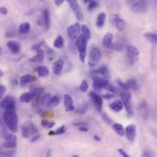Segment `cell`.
<instances>
[{
    "instance_id": "20",
    "label": "cell",
    "mask_w": 157,
    "mask_h": 157,
    "mask_svg": "<svg viewBox=\"0 0 157 157\" xmlns=\"http://www.w3.org/2000/svg\"><path fill=\"white\" fill-rule=\"evenodd\" d=\"M64 67V61L61 59H59L57 61H56L52 66V70L54 75H60Z\"/></svg>"
},
{
    "instance_id": "40",
    "label": "cell",
    "mask_w": 157,
    "mask_h": 157,
    "mask_svg": "<svg viewBox=\"0 0 157 157\" xmlns=\"http://www.w3.org/2000/svg\"><path fill=\"white\" fill-rule=\"evenodd\" d=\"M102 118L103 121L108 125H111L113 123L112 121L109 118V117L107 115V114L105 112H102Z\"/></svg>"
},
{
    "instance_id": "50",
    "label": "cell",
    "mask_w": 157,
    "mask_h": 157,
    "mask_svg": "<svg viewBox=\"0 0 157 157\" xmlns=\"http://www.w3.org/2000/svg\"><path fill=\"white\" fill-rule=\"evenodd\" d=\"M150 133L154 136V138L157 140V130L152 127L149 128Z\"/></svg>"
},
{
    "instance_id": "29",
    "label": "cell",
    "mask_w": 157,
    "mask_h": 157,
    "mask_svg": "<svg viewBox=\"0 0 157 157\" xmlns=\"http://www.w3.org/2000/svg\"><path fill=\"white\" fill-rule=\"evenodd\" d=\"M112 39H113V35L110 33H106L103 39V42L104 45L108 49L111 48V45H112Z\"/></svg>"
},
{
    "instance_id": "27",
    "label": "cell",
    "mask_w": 157,
    "mask_h": 157,
    "mask_svg": "<svg viewBox=\"0 0 157 157\" xmlns=\"http://www.w3.org/2000/svg\"><path fill=\"white\" fill-rule=\"evenodd\" d=\"M31 30V25L28 22H25L19 26L18 32L19 34L25 35L28 34Z\"/></svg>"
},
{
    "instance_id": "60",
    "label": "cell",
    "mask_w": 157,
    "mask_h": 157,
    "mask_svg": "<svg viewBox=\"0 0 157 157\" xmlns=\"http://www.w3.org/2000/svg\"><path fill=\"white\" fill-rule=\"evenodd\" d=\"M89 65L90 67H95V63H93V62H92V61H90L89 62Z\"/></svg>"
},
{
    "instance_id": "18",
    "label": "cell",
    "mask_w": 157,
    "mask_h": 157,
    "mask_svg": "<svg viewBox=\"0 0 157 157\" xmlns=\"http://www.w3.org/2000/svg\"><path fill=\"white\" fill-rule=\"evenodd\" d=\"M37 78L35 76L30 74H26L20 77V83L21 86H25L27 84L35 82L37 81Z\"/></svg>"
},
{
    "instance_id": "44",
    "label": "cell",
    "mask_w": 157,
    "mask_h": 157,
    "mask_svg": "<svg viewBox=\"0 0 157 157\" xmlns=\"http://www.w3.org/2000/svg\"><path fill=\"white\" fill-rule=\"evenodd\" d=\"M66 132V127L64 125H62L59 128H57L55 131H54V135L57 134H62Z\"/></svg>"
},
{
    "instance_id": "30",
    "label": "cell",
    "mask_w": 157,
    "mask_h": 157,
    "mask_svg": "<svg viewBox=\"0 0 157 157\" xmlns=\"http://www.w3.org/2000/svg\"><path fill=\"white\" fill-rule=\"evenodd\" d=\"M34 71L40 77H45L48 75L49 70L46 66H38L34 69Z\"/></svg>"
},
{
    "instance_id": "25",
    "label": "cell",
    "mask_w": 157,
    "mask_h": 157,
    "mask_svg": "<svg viewBox=\"0 0 157 157\" xmlns=\"http://www.w3.org/2000/svg\"><path fill=\"white\" fill-rule=\"evenodd\" d=\"M109 107L114 111L119 112L122 110V109L124 108V103H123L122 101L117 100H115V101L113 102L112 103H111L109 105Z\"/></svg>"
},
{
    "instance_id": "63",
    "label": "cell",
    "mask_w": 157,
    "mask_h": 157,
    "mask_svg": "<svg viewBox=\"0 0 157 157\" xmlns=\"http://www.w3.org/2000/svg\"><path fill=\"white\" fill-rule=\"evenodd\" d=\"M72 156H73V157H78V156H78V155H73Z\"/></svg>"
},
{
    "instance_id": "26",
    "label": "cell",
    "mask_w": 157,
    "mask_h": 157,
    "mask_svg": "<svg viewBox=\"0 0 157 157\" xmlns=\"http://www.w3.org/2000/svg\"><path fill=\"white\" fill-rule=\"evenodd\" d=\"M60 102V97L57 95H54L50 97L47 103V106L49 108H53L57 106Z\"/></svg>"
},
{
    "instance_id": "56",
    "label": "cell",
    "mask_w": 157,
    "mask_h": 157,
    "mask_svg": "<svg viewBox=\"0 0 157 157\" xmlns=\"http://www.w3.org/2000/svg\"><path fill=\"white\" fill-rule=\"evenodd\" d=\"M79 130L80 131H82V132H87L88 131V127H79Z\"/></svg>"
},
{
    "instance_id": "14",
    "label": "cell",
    "mask_w": 157,
    "mask_h": 157,
    "mask_svg": "<svg viewBox=\"0 0 157 157\" xmlns=\"http://www.w3.org/2000/svg\"><path fill=\"white\" fill-rule=\"evenodd\" d=\"M137 109L140 112V114L142 116V117L144 119H147L149 115V111L148 109V105L146 101L141 102L138 106H137Z\"/></svg>"
},
{
    "instance_id": "59",
    "label": "cell",
    "mask_w": 157,
    "mask_h": 157,
    "mask_svg": "<svg viewBox=\"0 0 157 157\" xmlns=\"http://www.w3.org/2000/svg\"><path fill=\"white\" fill-rule=\"evenodd\" d=\"M143 156H151V155L149 153L148 151H144V153L142 154Z\"/></svg>"
},
{
    "instance_id": "45",
    "label": "cell",
    "mask_w": 157,
    "mask_h": 157,
    "mask_svg": "<svg viewBox=\"0 0 157 157\" xmlns=\"http://www.w3.org/2000/svg\"><path fill=\"white\" fill-rule=\"evenodd\" d=\"M106 89L108 90L109 92L113 93V94H117V91H118V90H117V88L116 87H115L114 86L110 85V84L108 86V87L106 88Z\"/></svg>"
},
{
    "instance_id": "47",
    "label": "cell",
    "mask_w": 157,
    "mask_h": 157,
    "mask_svg": "<svg viewBox=\"0 0 157 157\" xmlns=\"http://www.w3.org/2000/svg\"><path fill=\"white\" fill-rule=\"evenodd\" d=\"M44 44V41H42V42H41L40 43H38V44H34L32 48H31V50H33V51H37L38 50V49L41 48V47L42 46V45Z\"/></svg>"
},
{
    "instance_id": "17",
    "label": "cell",
    "mask_w": 157,
    "mask_h": 157,
    "mask_svg": "<svg viewBox=\"0 0 157 157\" xmlns=\"http://www.w3.org/2000/svg\"><path fill=\"white\" fill-rule=\"evenodd\" d=\"M102 56V53L99 48L94 47L91 49L89 53V57L91 59V61L97 63L100 60Z\"/></svg>"
},
{
    "instance_id": "10",
    "label": "cell",
    "mask_w": 157,
    "mask_h": 157,
    "mask_svg": "<svg viewBox=\"0 0 157 157\" xmlns=\"http://www.w3.org/2000/svg\"><path fill=\"white\" fill-rule=\"evenodd\" d=\"M127 54L130 64H133L138 60L140 51L135 47L130 45L127 48Z\"/></svg>"
},
{
    "instance_id": "41",
    "label": "cell",
    "mask_w": 157,
    "mask_h": 157,
    "mask_svg": "<svg viewBox=\"0 0 157 157\" xmlns=\"http://www.w3.org/2000/svg\"><path fill=\"white\" fill-rule=\"evenodd\" d=\"M89 88V85L87 80H84L82 81L80 86V89L82 92H86L88 90Z\"/></svg>"
},
{
    "instance_id": "2",
    "label": "cell",
    "mask_w": 157,
    "mask_h": 157,
    "mask_svg": "<svg viewBox=\"0 0 157 157\" xmlns=\"http://www.w3.org/2000/svg\"><path fill=\"white\" fill-rule=\"evenodd\" d=\"M87 44L88 40L82 34L76 38L75 45L78 52H79V57L82 63H85L87 51Z\"/></svg>"
},
{
    "instance_id": "11",
    "label": "cell",
    "mask_w": 157,
    "mask_h": 157,
    "mask_svg": "<svg viewBox=\"0 0 157 157\" xmlns=\"http://www.w3.org/2000/svg\"><path fill=\"white\" fill-rule=\"evenodd\" d=\"M82 31V26L79 23H76L67 28V34L72 40H75L78 37Z\"/></svg>"
},
{
    "instance_id": "39",
    "label": "cell",
    "mask_w": 157,
    "mask_h": 157,
    "mask_svg": "<svg viewBox=\"0 0 157 157\" xmlns=\"http://www.w3.org/2000/svg\"><path fill=\"white\" fill-rule=\"evenodd\" d=\"M124 48V45L122 43L120 42H117V43H113L111 47L110 50H115V51H121Z\"/></svg>"
},
{
    "instance_id": "6",
    "label": "cell",
    "mask_w": 157,
    "mask_h": 157,
    "mask_svg": "<svg viewBox=\"0 0 157 157\" xmlns=\"http://www.w3.org/2000/svg\"><path fill=\"white\" fill-rule=\"evenodd\" d=\"M38 130L35 125L31 122L25 123L22 127V136L25 138H28L33 134H36Z\"/></svg>"
},
{
    "instance_id": "4",
    "label": "cell",
    "mask_w": 157,
    "mask_h": 157,
    "mask_svg": "<svg viewBox=\"0 0 157 157\" xmlns=\"http://www.w3.org/2000/svg\"><path fill=\"white\" fill-rule=\"evenodd\" d=\"M121 97L124 105L127 111V113L130 115L133 114L132 107L131 105V94L128 90H125L121 94Z\"/></svg>"
},
{
    "instance_id": "46",
    "label": "cell",
    "mask_w": 157,
    "mask_h": 157,
    "mask_svg": "<svg viewBox=\"0 0 157 157\" xmlns=\"http://www.w3.org/2000/svg\"><path fill=\"white\" fill-rule=\"evenodd\" d=\"M15 36V31L12 29H10L7 31V32L5 34V37L8 38H11Z\"/></svg>"
},
{
    "instance_id": "62",
    "label": "cell",
    "mask_w": 157,
    "mask_h": 157,
    "mask_svg": "<svg viewBox=\"0 0 157 157\" xmlns=\"http://www.w3.org/2000/svg\"><path fill=\"white\" fill-rule=\"evenodd\" d=\"M3 76H4V72L1 70H0V76L2 77Z\"/></svg>"
},
{
    "instance_id": "55",
    "label": "cell",
    "mask_w": 157,
    "mask_h": 157,
    "mask_svg": "<svg viewBox=\"0 0 157 157\" xmlns=\"http://www.w3.org/2000/svg\"><path fill=\"white\" fill-rule=\"evenodd\" d=\"M0 12H1V14L3 15H7L8 11L6 8L5 7H2L1 9H0Z\"/></svg>"
},
{
    "instance_id": "48",
    "label": "cell",
    "mask_w": 157,
    "mask_h": 157,
    "mask_svg": "<svg viewBox=\"0 0 157 157\" xmlns=\"http://www.w3.org/2000/svg\"><path fill=\"white\" fill-rule=\"evenodd\" d=\"M6 91V89L3 85H0V98H1V99H3Z\"/></svg>"
},
{
    "instance_id": "32",
    "label": "cell",
    "mask_w": 157,
    "mask_h": 157,
    "mask_svg": "<svg viewBox=\"0 0 157 157\" xmlns=\"http://www.w3.org/2000/svg\"><path fill=\"white\" fill-rule=\"evenodd\" d=\"M144 36L152 44H157V34L148 32L144 34Z\"/></svg>"
},
{
    "instance_id": "52",
    "label": "cell",
    "mask_w": 157,
    "mask_h": 157,
    "mask_svg": "<svg viewBox=\"0 0 157 157\" xmlns=\"http://www.w3.org/2000/svg\"><path fill=\"white\" fill-rule=\"evenodd\" d=\"M40 137H41V135H40V134H37V135L34 136L33 137H32V138H31V143H35V142H36L39 138H40Z\"/></svg>"
},
{
    "instance_id": "36",
    "label": "cell",
    "mask_w": 157,
    "mask_h": 157,
    "mask_svg": "<svg viewBox=\"0 0 157 157\" xmlns=\"http://www.w3.org/2000/svg\"><path fill=\"white\" fill-rule=\"evenodd\" d=\"M82 35H83L87 40H89L91 38V31L88 26L86 25H82Z\"/></svg>"
},
{
    "instance_id": "23",
    "label": "cell",
    "mask_w": 157,
    "mask_h": 157,
    "mask_svg": "<svg viewBox=\"0 0 157 157\" xmlns=\"http://www.w3.org/2000/svg\"><path fill=\"white\" fill-rule=\"evenodd\" d=\"M35 99L34 94L32 92H27L22 94L20 97V100L22 103H28Z\"/></svg>"
},
{
    "instance_id": "33",
    "label": "cell",
    "mask_w": 157,
    "mask_h": 157,
    "mask_svg": "<svg viewBox=\"0 0 157 157\" xmlns=\"http://www.w3.org/2000/svg\"><path fill=\"white\" fill-rule=\"evenodd\" d=\"M112 128L121 137H123L125 134V131L124 130V127L120 124H114L112 125Z\"/></svg>"
},
{
    "instance_id": "12",
    "label": "cell",
    "mask_w": 157,
    "mask_h": 157,
    "mask_svg": "<svg viewBox=\"0 0 157 157\" xmlns=\"http://www.w3.org/2000/svg\"><path fill=\"white\" fill-rule=\"evenodd\" d=\"M6 141L3 144V146L8 149H14L16 147L17 144V137L14 134L8 133L5 136Z\"/></svg>"
},
{
    "instance_id": "38",
    "label": "cell",
    "mask_w": 157,
    "mask_h": 157,
    "mask_svg": "<svg viewBox=\"0 0 157 157\" xmlns=\"http://www.w3.org/2000/svg\"><path fill=\"white\" fill-rule=\"evenodd\" d=\"M41 125L44 128H51L56 125V122H48V121L44 119L41 121Z\"/></svg>"
},
{
    "instance_id": "57",
    "label": "cell",
    "mask_w": 157,
    "mask_h": 157,
    "mask_svg": "<svg viewBox=\"0 0 157 157\" xmlns=\"http://www.w3.org/2000/svg\"><path fill=\"white\" fill-rule=\"evenodd\" d=\"M94 140H95L96 141H97V142H100V141H102L101 138H100V137H99V136H97V135H94Z\"/></svg>"
},
{
    "instance_id": "13",
    "label": "cell",
    "mask_w": 157,
    "mask_h": 157,
    "mask_svg": "<svg viewBox=\"0 0 157 157\" xmlns=\"http://www.w3.org/2000/svg\"><path fill=\"white\" fill-rule=\"evenodd\" d=\"M89 96L91 98V100L94 103L96 109L99 112H102V107H103V99L102 98L98 95L96 92L91 91L89 93Z\"/></svg>"
},
{
    "instance_id": "24",
    "label": "cell",
    "mask_w": 157,
    "mask_h": 157,
    "mask_svg": "<svg viewBox=\"0 0 157 157\" xmlns=\"http://www.w3.org/2000/svg\"><path fill=\"white\" fill-rule=\"evenodd\" d=\"M124 89L125 90H132L136 91L138 89V85L135 80L130 79L127 82L124 83Z\"/></svg>"
},
{
    "instance_id": "53",
    "label": "cell",
    "mask_w": 157,
    "mask_h": 157,
    "mask_svg": "<svg viewBox=\"0 0 157 157\" xmlns=\"http://www.w3.org/2000/svg\"><path fill=\"white\" fill-rule=\"evenodd\" d=\"M73 125H75V126H77V127H84V126L88 127V124L86 123H85V122H77V123L73 124Z\"/></svg>"
},
{
    "instance_id": "42",
    "label": "cell",
    "mask_w": 157,
    "mask_h": 157,
    "mask_svg": "<svg viewBox=\"0 0 157 157\" xmlns=\"http://www.w3.org/2000/svg\"><path fill=\"white\" fill-rule=\"evenodd\" d=\"M98 6H99V4H98L96 2L92 0L91 2H90L89 3V5L88 6V9L90 11H92L94 9H95V8H97Z\"/></svg>"
},
{
    "instance_id": "5",
    "label": "cell",
    "mask_w": 157,
    "mask_h": 157,
    "mask_svg": "<svg viewBox=\"0 0 157 157\" xmlns=\"http://www.w3.org/2000/svg\"><path fill=\"white\" fill-rule=\"evenodd\" d=\"M1 107L5 111H15V100L12 95H7L1 102Z\"/></svg>"
},
{
    "instance_id": "37",
    "label": "cell",
    "mask_w": 157,
    "mask_h": 157,
    "mask_svg": "<svg viewBox=\"0 0 157 157\" xmlns=\"http://www.w3.org/2000/svg\"><path fill=\"white\" fill-rule=\"evenodd\" d=\"M88 109H89V105L87 103H85L82 104L78 108L76 112L80 114H83L88 111Z\"/></svg>"
},
{
    "instance_id": "22",
    "label": "cell",
    "mask_w": 157,
    "mask_h": 157,
    "mask_svg": "<svg viewBox=\"0 0 157 157\" xmlns=\"http://www.w3.org/2000/svg\"><path fill=\"white\" fill-rule=\"evenodd\" d=\"M36 53H37L36 55L30 58L29 61L32 63H42L44 61V59L45 57L44 51L41 48H40L36 51Z\"/></svg>"
},
{
    "instance_id": "1",
    "label": "cell",
    "mask_w": 157,
    "mask_h": 157,
    "mask_svg": "<svg viewBox=\"0 0 157 157\" xmlns=\"http://www.w3.org/2000/svg\"><path fill=\"white\" fill-rule=\"evenodd\" d=\"M3 119L11 132L16 133L18 131V115L15 111H5Z\"/></svg>"
},
{
    "instance_id": "15",
    "label": "cell",
    "mask_w": 157,
    "mask_h": 157,
    "mask_svg": "<svg viewBox=\"0 0 157 157\" xmlns=\"http://www.w3.org/2000/svg\"><path fill=\"white\" fill-rule=\"evenodd\" d=\"M125 134L127 139L131 142L133 143L136 138V127L134 125H130L126 127L125 128Z\"/></svg>"
},
{
    "instance_id": "7",
    "label": "cell",
    "mask_w": 157,
    "mask_h": 157,
    "mask_svg": "<svg viewBox=\"0 0 157 157\" xmlns=\"http://www.w3.org/2000/svg\"><path fill=\"white\" fill-rule=\"evenodd\" d=\"M92 87L96 91H100L102 89H106L109 85L108 79H106V78L103 77L94 76L92 78Z\"/></svg>"
},
{
    "instance_id": "43",
    "label": "cell",
    "mask_w": 157,
    "mask_h": 157,
    "mask_svg": "<svg viewBox=\"0 0 157 157\" xmlns=\"http://www.w3.org/2000/svg\"><path fill=\"white\" fill-rule=\"evenodd\" d=\"M15 150H7V151H2L1 152V155L6 156H13L15 155Z\"/></svg>"
},
{
    "instance_id": "31",
    "label": "cell",
    "mask_w": 157,
    "mask_h": 157,
    "mask_svg": "<svg viewBox=\"0 0 157 157\" xmlns=\"http://www.w3.org/2000/svg\"><path fill=\"white\" fill-rule=\"evenodd\" d=\"M42 20L45 24V27L48 30L50 27V12L48 9H45L43 12Z\"/></svg>"
},
{
    "instance_id": "49",
    "label": "cell",
    "mask_w": 157,
    "mask_h": 157,
    "mask_svg": "<svg viewBox=\"0 0 157 157\" xmlns=\"http://www.w3.org/2000/svg\"><path fill=\"white\" fill-rule=\"evenodd\" d=\"M114 97H115V95L112 94H109V93H107V94L103 95V98L106 100L112 99H113Z\"/></svg>"
},
{
    "instance_id": "21",
    "label": "cell",
    "mask_w": 157,
    "mask_h": 157,
    "mask_svg": "<svg viewBox=\"0 0 157 157\" xmlns=\"http://www.w3.org/2000/svg\"><path fill=\"white\" fill-rule=\"evenodd\" d=\"M91 74H97L102 76L103 78H106V79H109L111 78L110 73L108 70V68L105 66H103L100 67L99 69L95 70L91 72Z\"/></svg>"
},
{
    "instance_id": "58",
    "label": "cell",
    "mask_w": 157,
    "mask_h": 157,
    "mask_svg": "<svg viewBox=\"0 0 157 157\" xmlns=\"http://www.w3.org/2000/svg\"><path fill=\"white\" fill-rule=\"evenodd\" d=\"M138 1H140V0H128V4L131 6V5H132L133 4L135 3L136 2H138Z\"/></svg>"
},
{
    "instance_id": "28",
    "label": "cell",
    "mask_w": 157,
    "mask_h": 157,
    "mask_svg": "<svg viewBox=\"0 0 157 157\" xmlns=\"http://www.w3.org/2000/svg\"><path fill=\"white\" fill-rule=\"evenodd\" d=\"M106 20V14L105 12H101L98 15L96 19V26L97 28H101L104 26Z\"/></svg>"
},
{
    "instance_id": "54",
    "label": "cell",
    "mask_w": 157,
    "mask_h": 157,
    "mask_svg": "<svg viewBox=\"0 0 157 157\" xmlns=\"http://www.w3.org/2000/svg\"><path fill=\"white\" fill-rule=\"evenodd\" d=\"M65 0H54V4L56 6H61Z\"/></svg>"
},
{
    "instance_id": "61",
    "label": "cell",
    "mask_w": 157,
    "mask_h": 157,
    "mask_svg": "<svg viewBox=\"0 0 157 157\" xmlns=\"http://www.w3.org/2000/svg\"><path fill=\"white\" fill-rule=\"evenodd\" d=\"M83 2L85 3V4H86V3H89L90 2H91L92 0H83Z\"/></svg>"
},
{
    "instance_id": "16",
    "label": "cell",
    "mask_w": 157,
    "mask_h": 157,
    "mask_svg": "<svg viewBox=\"0 0 157 157\" xmlns=\"http://www.w3.org/2000/svg\"><path fill=\"white\" fill-rule=\"evenodd\" d=\"M6 45L9 48V51L14 54H17L21 51L22 47L20 44L16 41H9L7 42Z\"/></svg>"
},
{
    "instance_id": "34",
    "label": "cell",
    "mask_w": 157,
    "mask_h": 157,
    "mask_svg": "<svg viewBox=\"0 0 157 157\" xmlns=\"http://www.w3.org/2000/svg\"><path fill=\"white\" fill-rule=\"evenodd\" d=\"M64 44V41L63 37L61 35H58L54 41L53 43L54 47L56 48L60 49L63 47Z\"/></svg>"
},
{
    "instance_id": "9",
    "label": "cell",
    "mask_w": 157,
    "mask_h": 157,
    "mask_svg": "<svg viewBox=\"0 0 157 157\" xmlns=\"http://www.w3.org/2000/svg\"><path fill=\"white\" fill-rule=\"evenodd\" d=\"M132 11L136 14H143L147 10V0H140L130 6Z\"/></svg>"
},
{
    "instance_id": "19",
    "label": "cell",
    "mask_w": 157,
    "mask_h": 157,
    "mask_svg": "<svg viewBox=\"0 0 157 157\" xmlns=\"http://www.w3.org/2000/svg\"><path fill=\"white\" fill-rule=\"evenodd\" d=\"M64 106L67 112L73 111L75 108L72 98L69 94H65L64 95Z\"/></svg>"
},
{
    "instance_id": "3",
    "label": "cell",
    "mask_w": 157,
    "mask_h": 157,
    "mask_svg": "<svg viewBox=\"0 0 157 157\" xmlns=\"http://www.w3.org/2000/svg\"><path fill=\"white\" fill-rule=\"evenodd\" d=\"M111 23L120 31H123L127 27L125 21L118 14H112L110 16Z\"/></svg>"
},
{
    "instance_id": "8",
    "label": "cell",
    "mask_w": 157,
    "mask_h": 157,
    "mask_svg": "<svg viewBox=\"0 0 157 157\" xmlns=\"http://www.w3.org/2000/svg\"><path fill=\"white\" fill-rule=\"evenodd\" d=\"M69 4L70 8L74 12L75 16L78 20L82 21L83 20V14L80 6L78 3V0H66Z\"/></svg>"
},
{
    "instance_id": "35",
    "label": "cell",
    "mask_w": 157,
    "mask_h": 157,
    "mask_svg": "<svg viewBox=\"0 0 157 157\" xmlns=\"http://www.w3.org/2000/svg\"><path fill=\"white\" fill-rule=\"evenodd\" d=\"M45 91V88L44 87H34L31 89V92H32L34 94L35 98L42 95Z\"/></svg>"
},
{
    "instance_id": "51",
    "label": "cell",
    "mask_w": 157,
    "mask_h": 157,
    "mask_svg": "<svg viewBox=\"0 0 157 157\" xmlns=\"http://www.w3.org/2000/svg\"><path fill=\"white\" fill-rule=\"evenodd\" d=\"M117 150H118L119 153L122 156H124V157H130V155H128V154L124 151V150H123L122 149H119Z\"/></svg>"
}]
</instances>
